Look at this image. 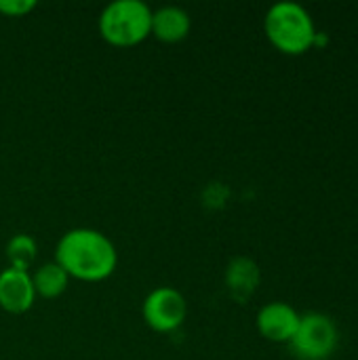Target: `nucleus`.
Wrapping results in <instances>:
<instances>
[{
  "label": "nucleus",
  "mask_w": 358,
  "mask_h": 360,
  "mask_svg": "<svg viewBox=\"0 0 358 360\" xmlns=\"http://www.w3.org/2000/svg\"><path fill=\"white\" fill-rule=\"evenodd\" d=\"M143 321L156 333H173L188 319V302L175 287H156L143 300Z\"/></svg>",
  "instance_id": "obj_5"
},
{
  "label": "nucleus",
  "mask_w": 358,
  "mask_h": 360,
  "mask_svg": "<svg viewBox=\"0 0 358 360\" xmlns=\"http://www.w3.org/2000/svg\"><path fill=\"white\" fill-rule=\"evenodd\" d=\"M32 283H34L36 295L44 300H55L61 293H65L70 276L57 262H49V264L38 266L36 272H32Z\"/></svg>",
  "instance_id": "obj_10"
},
{
  "label": "nucleus",
  "mask_w": 358,
  "mask_h": 360,
  "mask_svg": "<svg viewBox=\"0 0 358 360\" xmlns=\"http://www.w3.org/2000/svg\"><path fill=\"white\" fill-rule=\"evenodd\" d=\"M300 312L287 302H270L260 308L255 325L264 340L274 344H289L300 325Z\"/></svg>",
  "instance_id": "obj_6"
},
{
  "label": "nucleus",
  "mask_w": 358,
  "mask_h": 360,
  "mask_svg": "<svg viewBox=\"0 0 358 360\" xmlns=\"http://www.w3.org/2000/svg\"><path fill=\"white\" fill-rule=\"evenodd\" d=\"M36 291L32 272L6 268L0 272V308L8 314H23L34 306Z\"/></svg>",
  "instance_id": "obj_7"
},
{
  "label": "nucleus",
  "mask_w": 358,
  "mask_h": 360,
  "mask_svg": "<svg viewBox=\"0 0 358 360\" xmlns=\"http://www.w3.org/2000/svg\"><path fill=\"white\" fill-rule=\"evenodd\" d=\"M36 257H38V245H36V240L30 234H15L6 243L8 268L30 272L32 266L36 264Z\"/></svg>",
  "instance_id": "obj_11"
},
{
  "label": "nucleus",
  "mask_w": 358,
  "mask_h": 360,
  "mask_svg": "<svg viewBox=\"0 0 358 360\" xmlns=\"http://www.w3.org/2000/svg\"><path fill=\"white\" fill-rule=\"evenodd\" d=\"M34 8V0H0V13L6 17H25Z\"/></svg>",
  "instance_id": "obj_12"
},
{
  "label": "nucleus",
  "mask_w": 358,
  "mask_h": 360,
  "mask_svg": "<svg viewBox=\"0 0 358 360\" xmlns=\"http://www.w3.org/2000/svg\"><path fill=\"white\" fill-rule=\"evenodd\" d=\"M192 19L181 6H160L152 11V34L160 42H179L190 34Z\"/></svg>",
  "instance_id": "obj_8"
},
{
  "label": "nucleus",
  "mask_w": 358,
  "mask_h": 360,
  "mask_svg": "<svg viewBox=\"0 0 358 360\" xmlns=\"http://www.w3.org/2000/svg\"><path fill=\"white\" fill-rule=\"evenodd\" d=\"M260 285V268L249 257H234L226 268V287L238 302H245L253 295Z\"/></svg>",
  "instance_id": "obj_9"
},
{
  "label": "nucleus",
  "mask_w": 358,
  "mask_h": 360,
  "mask_svg": "<svg viewBox=\"0 0 358 360\" xmlns=\"http://www.w3.org/2000/svg\"><path fill=\"white\" fill-rule=\"evenodd\" d=\"M264 32L274 49L285 55H302L317 42L312 15L298 2H276L264 17Z\"/></svg>",
  "instance_id": "obj_2"
},
{
  "label": "nucleus",
  "mask_w": 358,
  "mask_h": 360,
  "mask_svg": "<svg viewBox=\"0 0 358 360\" xmlns=\"http://www.w3.org/2000/svg\"><path fill=\"white\" fill-rule=\"evenodd\" d=\"M55 262L70 278L99 283L114 274L118 253L114 243L103 232L93 228H74L59 238Z\"/></svg>",
  "instance_id": "obj_1"
},
{
  "label": "nucleus",
  "mask_w": 358,
  "mask_h": 360,
  "mask_svg": "<svg viewBox=\"0 0 358 360\" xmlns=\"http://www.w3.org/2000/svg\"><path fill=\"white\" fill-rule=\"evenodd\" d=\"M340 344V331L331 316L323 312H308L300 316L298 331L287 344L300 360H327Z\"/></svg>",
  "instance_id": "obj_4"
},
{
  "label": "nucleus",
  "mask_w": 358,
  "mask_h": 360,
  "mask_svg": "<svg viewBox=\"0 0 358 360\" xmlns=\"http://www.w3.org/2000/svg\"><path fill=\"white\" fill-rule=\"evenodd\" d=\"M99 34L112 46H135L152 36V8L141 0H114L99 15Z\"/></svg>",
  "instance_id": "obj_3"
}]
</instances>
